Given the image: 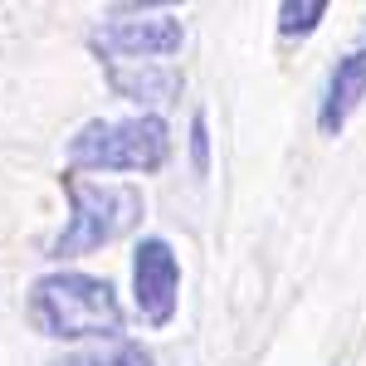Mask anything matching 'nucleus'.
<instances>
[{"instance_id": "obj_8", "label": "nucleus", "mask_w": 366, "mask_h": 366, "mask_svg": "<svg viewBox=\"0 0 366 366\" xmlns=\"http://www.w3.org/2000/svg\"><path fill=\"white\" fill-rule=\"evenodd\" d=\"M59 366H157L152 362V352L132 337H113L103 342V347H88V352H74V357H64Z\"/></svg>"}, {"instance_id": "obj_1", "label": "nucleus", "mask_w": 366, "mask_h": 366, "mask_svg": "<svg viewBox=\"0 0 366 366\" xmlns=\"http://www.w3.org/2000/svg\"><path fill=\"white\" fill-rule=\"evenodd\" d=\"M29 322L59 342L79 337H122V303H117L113 283L79 274V269H59L29 283Z\"/></svg>"}, {"instance_id": "obj_4", "label": "nucleus", "mask_w": 366, "mask_h": 366, "mask_svg": "<svg viewBox=\"0 0 366 366\" xmlns=\"http://www.w3.org/2000/svg\"><path fill=\"white\" fill-rule=\"evenodd\" d=\"M181 20L176 15H147V20H103L88 34V44L103 54V64H162L181 49Z\"/></svg>"}, {"instance_id": "obj_6", "label": "nucleus", "mask_w": 366, "mask_h": 366, "mask_svg": "<svg viewBox=\"0 0 366 366\" xmlns=\"http://www.w3.org/2000/svg\"><path fill=\"white\" fill-rule=\"evenodd\" d=\"M362 98H366V29H362V39L337 59V69L327 74L322 103H317V127L327 137H337L347 127V117L362 108Z\"/></svg>"}, {"instance_id": "obj_5", "label": "nucleus", "mask_w": 366, "mask_h": 366, "mask_svg": "<svg viewBox=\"0 0 366 366\" xmlns=\"http://www.w3.org/2000/svg\"><path fill=\"white\" fill-rule=\"evenodd\" d=\"M132 293H137V312L147 327H167L176 317V298H181V264L162 234H147L132 254Z\"/></svg>"}, {"instance_id": "obj_3", "label": "nucleus", "mask_w": 366, "mask_h": 366, "mask_svg": "<svg viewBox=\"0 0 366 366\" xmlns=\"http://www.w3.org/2000/svg\"><path fill=\"white\" fill-rule=\"evenodd\" d=\"M171 157V127L167 117H93L69 137L74 171H157Z\"/></svg>"}, {"instance_id": "obj_2", "label": "nucleus", "mask_w": 366, "mask_h": 366, "mask_svg": "<svg viewBox=\"0 0 366 366\" xmlns=\"http://www.w3.org/2000/svg\"><path fill=\"white\" fill-rule=\"evenodd\" d=\"M64 196H69V225L49 244V259H79V254L103 249V244L122 239L147 210L137 186L88 181L79 171H64Z\"/></svg>"}, {"instance_id": "obj_9", "label": "nucleus", "mask_w": 366, "mask_h": 366, "mask_svg": "<svg viewBox=\"0 0 366 366\" xmlns=\"http://www.w3.org/2000/svg\"><path fill=\"white\" fill-rule=\"evenodd\" d=\"M322 15H327V5L322 0H288V5H279V34L283 39H303V34H312V29L322 25Z\"/></svg>"}, {"instance_id": "obj_10", "label": "nucleus", "mask_w": 366, "mask_h": 366, "mask_svg": "<svg viewBox=\"0 0 366 366\" xmlns=\"http://www.w3.org/2000/svg\"><path fill=\"white\" fill-rule=\"evenodd\" d=\"M191 157H196V171L205 176V171H210V132H205V113L191 117Z\"/></svg>"}, {"instance_id": "obj_7", "label": "nucleus", "mask_w": 366, "mask_h": 366, "mask_svg": "<svg viewBox=\"0 0 366 366\" xmlns=\"http://www.w3.org/2000/svg\"><path fill=\"white\" fill-rule=\"evenodd\" d=\"M108 84L117 98L137 103L147 117H157V108L181 98V74L171 64H108Z\"/></svg>"}]
</instances>
